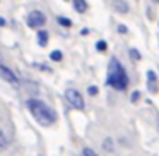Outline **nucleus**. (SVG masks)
I'll return each instance as SVG.
<instances>
[{
    "instance_id": "f257e3e1",
    "label": "nucleus",
    "mask_w": 159,
    "mask_h": 156,
    "mask_svg": "<svg viewBox=\"0 0 159 156\" xmlns=\"http://www.w3.org/2000/svg\"><path fill=\"white\" fill-rule=\"evenodd\" d=\"M26 105H28L29 111L33 113V117H34L41 125L48 127V125H53V124H55V120H57V113L48 106V105L45 103V101L33 98V100H28V103H26Z\"/></svg>"
},
{
    "instance_id": "f03ea898",
    "label": "nucleus",
    "mask_w": 159,
    "mask_h": 156,
    "mask_svg": "<svg viewBox=\"0 0 159 156\" xmlns=\"http://www.w3.org/2000/svg\"><path fill=\"white\" fill-rule=\"evenodd\" d=\"M108 86H111L113 89H127L128 86V76L125 72L123 65L120 64L118 59H111L110 60V67H108V79H106Z\"/></svg>"
},
{
    "instance_id": "7ed1b4c3",
    "label": "nucleus",
    "mask_w": 159,
    "mask_h": 156,
    "mask_svg": "<svg viewBox=\"0 0 159 156\" xmlns=\"http://www.w3.org/2000/svg\"><path fill=\"white\" fill-rule=\"evenodd\" d=\"M65 100L69 101L74 108H77V110H84V98H82V94H80L77 89L69 87V89L65 91Z\"/></svg>"
},
{
    "instance_id": "20e7f679",
    "label": "nucleus",
    "mask_w": 159,
    "mask_h": 156,
    "mask_svg": "<svg viewBox=\"0 0 159 156\" xmlns=\"http://www.w3.org/2000/svg\"><path fill=\"white\" fill-rule=\"evenodd\" d=\"M46 22V16L41 11H31L28 16V26L29 28H41Z\"/></svg>"
},
{
    "instance_id": "39448f33",
    "label": "nucleus",
    "mask_w": 159,
    "mask_h": 156,
    "mask_svg": "<svg viewBox=\"0 0 159 156\" xmlns=\"http://www.w3.org/2000/svg\"><path fill=\"white\" fill-rule=\"evenodd\" d=\"M0 76H4V79H5V81H9V83L16 84V86L19 84V79L16 77V74L12 72V70L9 69L7 65H4V64H0Z\"/></svg>"
},
{
    "instance_id": "423d86ee",
    "label": "nucleus",
    "mask_w": 159,
    "mask_h": 156,
    "mask_svg": "<svg viewBox=\"0 0 159 156\" xmlns=\"http://www.w3.org/2000/svg\"><path fill=\"white\" fill-rule=\"evenodd\" d=\"M147 86L149 91H152V93L157 89V76H156L154 70H147Z\"/></svg>"
},
{
    "instance_id": "0eeeda50",
    "label": "nucleus",
    "mask_w": 159,
    "mask_h": 156,
    "mask_svg": "<svg viewBox=\"0 0 159 156\" xmlns=\"http://www.w3.org/2000/svg\"><path fill=\"white\" fill-rule=\"evenodd\" d=\"M111 5H113V9L116 12H120V14H127L128 12V4L125 0H111Z\"/></svg>"
},
{
    "instance_id": "6e6552de",
    "label": "nucleus",
    "mask_w": 159,
    "mask_h": 156,
    "mask_svg": "<svg viewBox=\"0 0 159 156\" xmlns=\"http://www.w3.org/2000/svg\"><path fill=\"white\" fill-rule=\"evenodd\" d=\"M74 4V9H75L79 14H84V12L87 11V2L86 0H72Z\"/></svg>"
},
{
    "instance_id": "1a4fd4ad",
    "label": "nucleus",
    "mask_w": 159,
    "mask_h": 156,
    "mask_svg": "<svg viewBox=\"0 0 159 156\" xmlns=\"http://www.w3.org/2000/svg\"><path fill=\"white\" fill-rule=\"evenodd\" d=\"M46 43H48V33L41 29V31L38 33V45L39 46H46Z\"/></svg>"
},
{
    "instance_id": "9d476101",
    "label": "nucleus",
    "mask_w": 159,
    "mask_h": 156,
    "mask_svg": "<svg viewBox=\"0 0 159 156\" xmlns=\"http://www.w3.org/2000/svg\"><path fill=\"white\" fill-rule=\"evenodd\" d=\"M57 21H58V24L63 26V28H70V26H72V21H70V19H67V17H62V16H60V17H57Z\"/></svg>"
},
{
    "instance_id": "9b49d317",
    "label": "nucleus",
    "mask_w": 159,
    "mask_h": 156,
    "mask_svg": "<svg viewBox=\"0 0 159 156\" xmlns=\"http://www.w3.org/2000/svg\"><path fill=\"white\" fill-rule=\"evenodd\" d=\"M62 52H60V50H53L52 53H50V59L52 60H55V62H60V60H62Z\"/></svg>"
},
{
    "instance_id": "f8f14e48",
    "label": "nucleus",
    "mask_w": 159,
    "mask_h": 156,
    "mask_svg": "<svg viewBox=\"0 0 159 156\" xmlns=\"http://www.w3.org/2000/svg\"><path fill=\"white\" fill-rule=\"evenodd\" d=\"M5 146H7V137H5V134L0 129V149H5Z\"/></svg>"
},
{
    "instance_id": "ddd939ff",
    "label": "nucleus",
    "mask_w": 159,
    "mask_h": 156,
    "mask_svg": "<svg viewBox=\"0 0 159 156\" xmlns=\"http://www.w3.org/2000/svg\"><path fill=\"white\" fill-rule=\"evenodd\" d=\"M111 146H113V141H111V139H106V141L103 142V148H104V151H108V153H110L111 149H113Z\"/></svg>"
},
{
    "instance_id": "4468645a",
    "label": "nucleus",
    "mask_w": 159,
    "mask_h": 156,
    "mask_svg": "<svg viewBox=\"0 0 159 156\" xmlns=\"http://www.w3.org/2000/svg\"><path fill=\"white\" fill-rule=\"evenodd\" d=\"M139 98H140V91L135 89L134 93H132V96H130V101H132V103H135V101H139Z\"/></svg>"
},
{
    "instance_id": "2eb2a0df",
    "label": "nucleus",
    "mask_w": 159,
    "mask_h": 156,
    "mask_svg": "<svg viewBox=\"0 0 159 156\" xmlns=\"http://www.w3.org/2000/svg\"><path fill=\"white\" fill-rule=\"evenodd\" d=\"M82 154H84V156H98L96 151H93L91 148H84V149H82Z\"/></svg>"
},
{
    "instance_id": "dca6fc26",
    "label": "nucleus",
    "mask_w": 159,
    "mask_h": 156,
    "mask_svg": "<svg viewBox=\"0 0 159 156\" xmlns=\"http://www.w3.org/2000/svg\"><path fill=\"white\" fill-rule=\"evenodd\" d=\"M130 57H132L134 60H140V53H139V50L132 48V50H130Z\"/></svg>"
},
{
    "instance_id": "f3484780",
    "label": "nucleus",
    "mask_w": 159,
    "mask_h": 156,
    "mask_svg": "<svg viewBox=\"0 0 159 156\" xmlns=\"http://www.w3.org/2000/svg\"><path fill=\"white\" fill-rule=\"evenodd\" d=\"M96 48H98V50H101V52H104V50L108 48L106 41H98V43H96Z\"/></svg>"
},
{
    "instance_id": "a211bd4d",
    "label": "nucleus",
    "mask_w": 159,
    "mask_h": 156,
    "mask_svg": "<svg viewBox=\"0 0 159 156\" xmlns=\"http://www.w3.org/2000/svg\"><path fill=\"white\" fill-rule=\"evenodd\" d=\"M87 93H89L91 96H96V94H98V87H96V86H89V89H87Z\"/></svg>"
},
{
    "instance_id": "6ab92c4d",
    "label": "nucleus",
    "mask_w": 159,
    "mask_h": 156,
    "mask_svg": "<svg viewBox=\"0 0 159 156\" xmlns=\"http://www.w3.org/2000/svg\"><path fill=\"white\" fill-rule=\"evenodd\" d=\"M118 31H120V33H127V28H125V26H118Z\"/></svg>"
},
{
    "instance_id": "aec40b11",
    "label": "nucleus",
    "mask_w": 159,
    "mask_h": 156,
    "mask_svg": "<svg viewBox=\"0 0 159 156\" xmlns=\"http://www.w3.org/2000/svg\"><path fill=\"white\" fill-rule=\"evenodd\" d=\"M4 24H5V21H4L2 17H0V26H4Z\"/></svg>"
},
{
    "instance_id": "412c9836",
    "label": "nucleus",
    "mask_w": 159,
    "mask_h": 156,
    "mask_svg": "<svg viewBox=\"0 0 159 156\" xmlns=\"http://www.w3.org/2000/svg\"><path fill=\"white\" fill-rule=\"evenodd\" d=\"M152 2H154V4H159V0H152Z\"/></svg>"
}]
</instances>
